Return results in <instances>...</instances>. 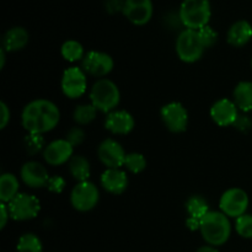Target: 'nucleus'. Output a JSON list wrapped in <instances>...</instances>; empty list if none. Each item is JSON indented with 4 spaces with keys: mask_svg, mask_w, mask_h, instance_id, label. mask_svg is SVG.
I'll use <instances>...</instances> for the list:
<instances>
[{
    "mask_svg": "<svg viewBox=\"0 0 252 252\" xmlns=\"http://www.w3.org/2000/svg\"><path fill=\"white\" fill-rule=\"evenodd\" d=\"M61 111L58 106L46 98H37L27 103L22 110V127L31 134H44L58 126Z\"/></svg>",
    "mask_w": 252,
    "mask_h": 252,
    "instance_id": "f257e3e1",
    "label": "nucleus"
},
{
    "mask_svg": "<svg viewBox=\"0 0 252 252\" xmlns=\"http://www.w3.org/2000/svg\"><path fill=\"white\" fill-rule=\"evenodd\" d=\"M199 231L203 240L208 245L214 248L224 245L231 235V224L229 217L221 212L209 211L201 219Z\"/></svg>",
    "mask_w": 252,
    "mask_h": 252,
    "instance_id": "f03ea898",
    "label": "nucleus"
},
{
    "mask_svg": "<svg viewBox=\"0 0 252 252\" xmlns=\"http://www.w3.org/2000/svg\"><path fill=\"white\" fill-rule=\"evenodd\" d=\"M179 16L182 26L198 31L209 24L212 9L209 0H184L180 6Z\"/></svg>",
    "mask_w": 252,
    "mask_h": 252,
    "instance_id": "7ed1b4c3",
    "label": "nucleus"
},
{
    "mask_svg": "<svg viewBox=\"0 0 252 252\" xmlns=\"http://www.w3.org/2000/svg\"><path fill=\"white\" fill-rule=\"evenodd\" d=\"M90 100L91 105L96 110L103 113H110L120 105V89L110 79H98L90 90Z\"/></svg>",
    "mask_w": 252,
    "mask_h": 252,
    "instance_id": "20e7f679",
    "label": "nucleus"
},
{
    "mask_svg": "<svg viewBox=\"0 0 252 252\" xmlns=\"http://www.w3.org/2000/svg\"><path fill=\"white\" fill-rule=\"evenodd\" d=\"M204 47L199 39L198 32L194 30H184L176 39L177 57L185 63H194L199 61L204 53Z\"/></svg>",
    "mask_w": 252,
    "mask_h": 252,
    "instance_id": "39448f33",
    "label": "nucleus"
},
{
    "mask_svg": "<svg viewBox=\"0 0 252 252\" xmlns=\"http://www.w3.org/2000/svg\"><path fill=\"white\" fill-rule=\"evenodd\" d=\"M10 216L14 220L27 221L36 218L41 211L38 198L29 193H19L9 204Z\"/></svg>",
    "mask_w": 252,
    "mask_h": 252,
    "instance_id": "423d86ee",
    "label": "nucleus"
},
{
    "mask_svg": "<svg viewBox=\"0 0 252 252\" xmlns=\"http://www.w3.org/2000/svg\"><path fill=\"white\" fill-rule=\"evenodd\" d=\"M249 196L244 189L234 187L226 189L220 197L219 207L221 213L225 214L229 218H239L246 214L249 208Z\"/></svg>",
    "mask_w": 252,
    "mask_h": 252,
    "instance_id": "0eeeda50",
    "label": "nucleus"
},
{
    "mask_svg": "<svg viewBox=\"0 0 252 252\" xmlns=\"http://www.w3.org/2000/svg\"><path fill=\"white\" fill-rule=\"evenodd\" d=\"M100 201V192L94 182H79L70 193V203L76 211L89 212Z\"/></svg>",
    "mask_w": 252,
    "mask_h": 252,
    "instance_id": "6e6552de",
    "label": "nucleus"
},
{
    "mask_svg": "<svg viewBox=\"0 0 252 252\" xmlns=\"http://www.w3.org/2000/svg\"><path fill=\"white\" fill-rule=\"evenodd\" d=\"M61 88L68 98L75 100L81 97L88 89L86 73L79 66H71L64 70L61 80Z\"/></svg>",
    "mask_w": 252,
    "mask_h": 252,
    "instance_id": "1a4fd4ad",
    "label": "nucleus"
},
{
    "mask_svg": "<svg viewBox=\"0 0 252 252\" xmlns=\"http://www.w3.org/2000/svg\"><path fill=\"white\" fill-rule=\"evenodd\" d=\"M160 116L165 127L172 133H182L187 129L189 112L180 102H170L162 106Z\"/></svg>",
    "mask_w": 252,
    "mask_h": 252,
    "instance_id": "9d476101",
    "label": "nucleus"
},
{
    "mask_svg": "<svg viewBox=\"0 0 252 252\" xmlns=\"http://www.w3.org/2000/svg\"><path fill=\"white\" fill-rule=\"evenodd\" d=\"M115 62L110 54L105 52L90 51L83 59V70L95 78L103 79L113 70Z\"/></svg>",
    "mask_w": 252,
    "mask_h": 252,
    "instance_id": "9b49d317",
    "label": "nucleus"
},
{
    "mask_svg": "<svg viewBox=\"0 0 252 252\" xmlns=\"http://www.w3.org/2000/svg\"><path fill=\"white\" fill-rule=\"evenodd\" d=\"M97 157L107 169H120L121 166H125L127 154L117 140L108 138L98 145Z\"/></svg>",
    "mask_w": 252,
    "mask_h": 252,
    "instance_id": "f8f14e48",
    "label": "nucleus"
},
{
    "mask_svg": "<svg viewBox=\"0 0 252 252\" xmlns=\"http://www.w3.org/2000/svg\"><path fill=\"white\" fill-rule=\"evenodd\" d=\"M152 0H125L123 5V15L137 26L147 25L153 17Z\"/></svg>",
    "mask_w": 252,
    "mask_h": 252,
    "instance_id": "ddd939ff",
    "label": "nucleus"
},
{
    "mask_svg": "<svg viewBox=\"0 0 252 252\" xmlns=\"http://www.w3.org/2000/svg\"><path fill=\"white\" fill-rule=\"evenodd\" d=\"M74 147L66 139H57L49 143L43 150V158L51 166H61L74 157Z\"/></svg>",
    "mask_w": 252,
    "mask_h": 252,
    "instance_id": "4468645a",
    "label": "nucleus"
},
{
    "mask_svg": "<svg viewBox=\"0 0 252 252\" xmlns=\"http://www.w3.org/2000/svg\"><path fill=\"white\" fill-rule=\"evenodd\" d=\"M20 176H21L22 182L30 189L47 187V184L51 179L46 167L38 161L25 162L20 170Z\"/></svg>",
    "mask_w": 252,
    "mask_h": 252,
    "instance_id": "2eb2a0df",
    "label": "nucleus"
},
{
    "mask_svg": "<svg viewBox=\"0 0 252 252\" xmlns=\"http://www.w3.org/2000/svg\"><path fill=\"white\" fill-rule=\"evenodd\" d=\"M239 108L234 103V101L229 98H220L213 103L211 107V117L214 123L220 127H229L234 126L239 117Z\"/></svg>",
    "mask_w": 252,
    "mask_h": 252,
    "instance_id": "dca6fc26",
    "label": "nucleus"
},
{
    "mask_svg": "<svg viewBox=\"0 0 252 252\" xmlns=\"http://www.w3.org/2000/svg\"><path fill=\"white\" fill-rule=\"evenodd\" d=\"M134 118L129 112L123 110H115L107 115L105 120L106 129L116 135H127L134 128Z\"/></svg>",
    "mask_w": 252,
    "mask_h": 252,
    "instance_id": "f3484780",
    "label": "nucleus"
},
{
    "mask_svg": "<svg viewBox=\"0 0 252 252\" xmlns=\"http://www.w3.org/2000/svg\"><path fill=\"white\" fill-rule=\"evenodd\" d=\"M101 186L112 194H122L128 187V176L121 169H107L101 175Z\"/></svg>",
    "mask_w": 252,
    "mask_h": 252,
    "instance_id": "a211bd4d",
    "label": "nucleus"
},
{
    "mask_svg": "<svg viewBox=\"0 0 252 252\" xmlns=\"http://www.w3.org/2000/svg\"><path fill=\"white\" fill-rule=\"evenodd\" d=\"M252 38V26L246 20H239L234 22L226 34V41L235 48L246 46Z\"/></svg>",
    "mask_w": 252,
    "mask_h": 252,
    "instance_id": "6ab92c4d",
    "label": "nucleus"
},
{
    "mask_svg": "<svg viewBox=\"0 0 252 252\" xmlns=\"http://www.w3.org/2000/svg\"><path fill=\"white\" fill-rule=\"evenodd\" d=\"M30 41V34L24 27H12L2 38V48L6 52H17L24 49Z\"/></svg>",
    "mask_w": 252,
    "mask_h": 252,
    "instance_id": "aec40b11",
    "label": "nucleus"
},
{
    "mask_svg": "<svg viewBox=\"0 0 252 252\" xmlns=\"http://www.w3.org/2000/svg\"><path fill=\"white\" fill-rule=\"evenodd\" d=\"M233 101L236 107L243 112H250L252 110V83L240 81L233 91Z\"/></svg>",
    "mask_w": 252,
    "mask_h": 252,
    "instance_id": "412c9836",
    "label": "nucleus"
},
{
    "mask_svg": "<svg viewBox=\"0 0 252 252\" xmlns=\"http://www.w3.org/2000/svg\"><path fill=\"white\" fill-rule=\"evenodd\" d=\"M20 182L14 174H2L0 177V199L1 203L9 204L19 194Z\"/></svg>",
    "mask_w": 252,
    "mask_h": 252,
    "instance_id": "4be33fe9",
    "label": "nucleus"
},
{
    "mask_svg": "<svg viewBox=\"0 0 252 252\" xmlns=\"http://www.w3.org/2000/svg\"><path fill=\"white\" fill-rule=\"evenodd\" d=\"M69 172L78 182L89 181L91 175L90 162L83 155H75L69 161Z\"/></svg>",
    "mask_w": 252,
    "mask_h": 252,
    "instance_id": "5701e85b",
    "label": "nucleus"
},
{
    "mask_svg": "<svg viewBox=\"0 0 252 252\" xmlns=\"http://www.w3.org/2000/svg\"><path fill=\"white\" fill-rule=\"evenodd\" d=\"M186 209L191 218L201 220L209 212L208 202L202 196H191L186 203Z\"/></svg>",
    "mask_w": 252,
    "mask_h": 252,
    "instance_id": "b1692460",
    "label": "nucleus"
},
{
    "mask_svg": "<svg viewBox=\"0 0 252 252\" xmlns=\"http://www.w3.org/2000/svg\"><path fill=\"white\" fill-rule=\"evenodd\" d=\"M61 53L62 57L68 62H78L85 57L83 44L75 39H69V41L64 42L61 48Z\"/></svg>",
    "mask_w": 252,
    "mask_h": 252,
    "instance_id": "393cba45",
    "label": "nucleus"
},
{
    "mask_svg": "<svg viewBox=\"0 0 252 252\" xmlns=\"http://www.w3.org/2000/svg\"><path fill=\"white\" fill-rule=\"evenodd\" d=\"M17 252H42L43 246H42L41 239L32 233L24 234L17 241Z\"/></svg>",
    "mask_w": 252,
    "mask_h": 252,
    "instance_id": "a878e982",
    "label": "nucleus"
},
{
    "mask_svg": "<svg viewBox=\"0 0 252 252\" xmlns=\"http://www.w3.org/2000/svg\"><path fill=\"white\" fill-rule=\"evenodd\" d=\"M97 115V110L93 105H79L74 110L73 118L79 126H86L93 122Z\"/></svg>",
    "mask_w": 252,
    "mask_h": 252,
    "instance_id": "bb28decb",
    "label": "nucleus"
},
{
    "mask_svg": "<svg viewBox=\"0 0 252 252\" xmlns=\"http://www.w3.org/2000/svg\"><path fill=\"white\" fill-rule=\"evenodd\" d=\"M125 166L133 174H140L147 167V159L140 153H129L126 157Z\"/></svg>",
    "mask_w": 252,
    "mask_h": 252,
    "instance_id": "cd10ccee",
    "label": "nucleus"
},
{
    "mask_svg": "<svg viewBox=\"0 0 252 252\" xmlns=\"http://www.w3.org/2000/svg\"><path fill=\"white\" fill-rule=\"evenodd\" d=\"M24 145L27 154L36 155L43 149L44 139L41 134H31V133H29V134L25 137Z\"/></svg>",
    "mask_w": 252,
    "mask_h": 252,
    "instance_id": "c85d7f7f",
    "label": "nucleus"
},
{
    "mask_svg": "<svg viewBox=\"0 0 252 252\" xmlns=\"http://www.w3.org/2000/svg\"><path fill=\"white\" fill-rule=\"evenodd\" d=\"M235 230L241 238L252 239V214H244L236 218Z\"/></svg>",
    "mask_w": 252,
    "mask_h": 252,
    "instance_id": "c756f323",
    "label": "nucleus"
},
{
    "mask_svg": "<svg viewBox=\"0 0 252 252\" xmlns=\"http://www.w3.org/2000/svg\"><path fill=\"white\" fill-rule=\"evenodd\" d=\"M197 32H198L199 39H201L202 44H203V47L206 49L213 47L214 44L217 43V41H218V33H217L216 30L212 26H209V25L202 27V29H199Z\"/></svg>",
    "mask_w": 252,
    "mask_h": 252,
    "instance_id": "7c9ffc66",
    "label": "nucleus"
},
{
    "mask_svg": "<svg viewBox=\"0 0 252 252\" xmlns=\"http://www.w3.org/2000/svg\"><path fill=\"white\" fill-rule=\"evenodd\" d=\"M65 139L68 140L73 147H76V145H80L81 143L85 140V132H84L81 127H73L68 132Z\"/></svg>",
    "mask_w": 252,
    "mask_h": 252,
    "instance_id": "2f4dec72",
    "label": "nucleus"
},
{
    "mask_svg": "<svg viewBox=\"0 0 252 252\" xmlns=\"http://www.w3.org/2000/svg\"><path fill=\"white\" fill-rule=\"evenodd\" d=\"M66 186L65 180L62 176H52L49 179L48 184H47V189L52 192V193H62Z\"/></svg>",
    "mask_w": 252,
    "mask_h": 252,
    "instance_id": "473e14b6",
    "label": "nucleus"
},
{
    "mask_svg": "<svg viewBox=\"0 0 252 252\" xmlns=\"http://www.w3.org/2000/svg\"><path fill=\"white\" fill-rule=\"evenodd\" d=\"M233 127H235L236 129L241 130V132H248L252 128V121L250 120V117L248 116L243 115V116H239L236 122L234 123Z\"/></svg>",
    "mask_w": 252,
    "mask_h": 252,
    "instance_id": "72a5a7b5",
    "label": "nucleus"
},
{
    "mask_svg": "<svg viewBox=\"0 0 252 252\" xmlns=\"http://www.w3.org/2000/svg\"><path fill=\"white\" fill-rule=\"evenodd\" d=\"M0 112H1V123H0V128L4 129L6 128V126L9 125L10 118H11V112H10V108L7 107L6 103L2 101L0 102Z\"/></svg>",
    "mask_w": 252,
    "mask_h": 252,
    "instance_id": "f704fd0d",
    "label": "nucleus"
},
{
    "mask_svg": "<svg viewBox=\"0 0 252 252\" xmlns=\"http://www.w3.org/2000/svg\"><path fill=\"white\" fill-rule=\"evenodd\" d=\"M10 217L11 216H10V211L7 204L6 203L0 204V218H1V220H0V229H4L5 226H6L7 220H9Z\"/></svg>",
    "mask_w": 252,
    "mask_h": 252,
    "instance_id": "c9c22d12",
    "label": "nucleus"
},
{
    "mask_svg": "<svg viewBox=\"0 0 252 252\" xmlns=\"http://www.w3.org/2000/svg\"><path fill=\"white\" fill-rule=\"evenodd\" d=\"M123 5H125V1L122 0H108L107 1V10L110 12H116L118 10H122L123 11Z\"/></svg>",
    "mask_w": 252,
    "mask_h": 252,
    "instance_id": "e433bc0d",
    "label": "nucleus"
},
{
    "mask_svg": "<svg viewBox=\"0 0 252 252\" xmlns=\"http://www.w3.org/2000/svg\"><path fill=\"white\" fill-rule=\"evenodd\" d=\"M186 225H187V228H189V230H192V231L199 230L201 220H198V219H196V218H191V217H189V219L186 220Z\"/></svg>",
    "mask_w": 252,
    "mask_h": 252,
    "instance_id": "4c0bfd02",
    "label": "nucleus"
},
{
    "mask_svg": "<svg viewBox=\"0 0 252 252\" xmlns=\"http://www.w3.org/2000/svg\"><path fill=\"white\" fill-rule=\"evenodd\" d=\"M5 61H6V51L1 48L0 49V69H4Z\"/></svg>",
    "mask_w": 252,
    "mask_h": 252,
    "instance_id": "58836bf2",
    "label": "nucleus"
},
{
    "mask_svg": "<svg viewBox=\"0 0 252 252\" xmlns=\"http://www.w3.org/2000/svg\"><path fill=\"white\" fill-rule=\"evenodd\" d=\"M197 252H219L217 250V248H214V246H211V245H206V246H202V248H199Z\"/></svg>",
    "mask_w": 252,
    "mask_h": 252,
    "instance_id": "ea45409f",
    "label": "nucleus"
},
{
    "mask_svg": "<svg viewBox=\"0 0 252 252\" xmlns=\"http://www.w3.org/2000/svg\"><path fill=\"white\" fill-rule=\"evenodd\" d=\"M251 68H252V59H251Z\"/></svg>",
    "mask_w": 252,
    "mask_h": 252,
    "instance_id": "a19ab883",
    "label": "nucleus"
}]
</instances>
